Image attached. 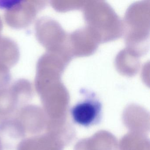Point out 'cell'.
Masks as SVG:
<instances>
[{
    "label": "cell",
    "mask_w": 150,
    "mask_h": 150,
    "mask_svg": "<svg viewBox=\"0 0 150 150\" xmlns=\"http://www.w3.org/2000/svg\"><path fill=\"white\" fill-rule=\"evenodd\" d=\"M73 139L52 131L25 138L20 142L16 150H64Z\"/></svg>",
    "instance_id": "4"
},
{
    "label": "cell",
    "mask_w": 150,
    "mask_h": 150,
    "mask_svg": "<svg viewBox=\"0 0 150 150\" xmlns=\"http://www.w3.org/2000/svg\"><path fill=\"white\" fill-rule=\"evenodd\" d=\"M150 139L147 135L129 132L120 139L119 150H150Z\"/></svg>",
    "instance_id": "12"
},
{
    "label": "cell",
    "mask_w": 150,
    "mask_h": 150,
    "mask_svg": "<svg viewBox=\"0 0 150 150\" xmlns=\"http://www.w3.org/2000/svg\"><path fill=\"white\" fill-rule=\"evenodd\" d=\"M2 29H3V23H2L1 18L0 17V35H1V31H2Z\"/></svg>",
    "instance_id": "14"
},
{
    "label": "cell",
    "mask_w": 150,
    "mask_h": 150,
    "mask_svg": "<svg viewBox=\"0 0 150 150\" xmlns=\"http://www.w3.org/2000/svg\"><path fill=\"white\" fill-rule=\"evenodd\" d=\"M20 52L17 44L11 38L0 36V63L9 68L19 61Z\"/></svg>",
    "instance_id": "11"
},
{
    "label": "cell",
    "mask_w": 150,
    "mask_h": 150,
    "mask_svg": "<svg viewBox=\"0 0 150 150\" xmlns=\"http://www.w3.org/2000/svg\"><path fill=\"white\" fill-rule=\"evenodd\" d=\"M23 126L27 135H40L46 131L48 117L42 108L28 104L23 107L15 116Z\"/></svg>",
    "instance_id": "6"
},
{
    "label": "cell",
    "mask_w": 150,
    "mask_h": 150,
    "mask_svg": "<svg viewBox=\"0 0 150 150\" xmlns=\"http://www.w3.org/2000/svg\"><path fill=\"white\" fill-rule=\"evenodd\" d=\"M71 115L75 123L88 127L98 124L102 115L100 102L93 95L75 104L71 108Z\"/></svg>",
    "instance_id": "5"
},
{
    "label": "cell",
    "mask_w": 150,
    "mask_h": 150,
    "mask_svg": "<svg viewBox=\"0 0 150 150\" xmlns=\"http://www.w3.org/2000/svg\"><path fill=\"white\" fill-rule=\"evenodd\" d=\"M35 89L48 120H67L69 95L58 81L45 84Z\"/></svg>",
    "instance_id": "2"
},
{
    "label": "cell",
    "mask_w": 150,
    "mask_h": 150,
    "mask_svg": "<svg viewBox=\"0 0 150 150\" xmlns=\"http://www.w3.org/2000/svg\"><path fill=\"white\" fill-rule=\"evenodd\" d=\"M118 148L116 137L109 132L100 130L90 137L79 140L74 150H117Z\"/></svg>",
    "instance_id": "10"
},
{
    "label": "cell",
    "mask_w": 150,
    "mask_h": 150,
    "mask_svg": "<svg viewBox=\"0 0 150 150\" xmlns=\"http://www.w3.org/2000/svg\"><path fill=\"white\" fill-rule=\"evenodd\" d=\"M34 95L32 84L25 79H19L0 89V121L15 117L23 107L29 104Z\"/></svg>",
    "instance_id": "1"
},
{
    "label": "cell",
    "mask_w": 150,
    "mask_h": 150,
    "mask_svg": "<svg viewBox=\"0 0 150 150\" xmlns=\"http://www.w3.org/2000/svg\"><path fill=\"white\" fill-rule=\"evenodd\" d=\"M46 5L45 1L13 0L12 4L6 9L5 21L7 24L13 28H25L33 23L38 13Z\"/></svg>",
    "instance_id": "3"
},
{
    "label": "cell",
    "mask_w": 150,
    "mask_h": 150,
    "mask_svg": "<svg viewBox=\"0 0 150 150\" xmlns=\"http://www.w3.org/2000/svg\"><path fill=\"white\" fill-rule=\"evenodd\" d=\"M0 150H4V147H3L1 139H0Z\"/></svg>",
    "instance_id": "15"
},
{
    "label": "cell",
    "mask_w": 150,
    "mask_h": 150,
    "mask_svg": "<svg viewBox=\"0 0 150 150\" xmlns=\"http://www.w3.org/2000/svg\"><path fill=\"white\" fill-rule=\"evenodd\" d=\"M35 30L37 39L47 52H58L61 31L57 22L50 18L42 17L37 21Z\"/></svg>",
    "instance_id": "7"
},
{
    "label": "cell",
    "mask_w": 150,
    "mask_h": 150,
    "mask_svg": "<svg viewBox=\"0 0 150 150\" xmlns=\"http://www.w3.org/2000/svg\"><path fill=\"white\" fill-rule=\"evenodd\" d=\"M10 69L6 65L0 63V89L8 87L11 79Z\"/></svg>",
    "instance_id": "13"
},
{
    "label": "cell",
    "mask_w": 150,
    "mask_h": 150,
    "mask_svg": "<svg viewBox=\"0 0 150 150\" xmlns=\"http://www.w3.org/2000/svg\"><path fill=\"white\" fill-rule=\"evenodd\" d=\"M20 120L16 117L0 121V139L4 148L14 150L27 136Z\"/></svg>",
    "instance_id": "8"
},
{
    "label": "cell",
    "mask_w": 150,
    "mask_h": 150,
    "mask_svg": "<svg viewBox=\"0 0 150 150\" xmlns=\"http://www.w3.org/2000/svg\"><path fill=\"white\" fill-rule=\"evenodd\" d=\"M124 124L131 132L147 135L150 130L149 112L138 105H130L124 110Z\"/></svg>",
    "instance_id": "9"
}]
</instances>
